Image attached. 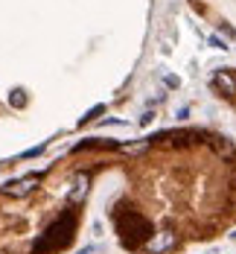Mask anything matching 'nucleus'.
I'll return each instance as SVG.
<instances>
[{"instance_id": "5", "label": "nucleus", "mask_w": 236, "mask_h": 254, "mask_svg": "<svg viewBox=\"0 0 236 254\" xmlns=\"http://www.w3.org/2000/svg\"><path fill=\"white\" fill-rule=\"evenodd\" d=\"M213 85L219 88V91H225V94H236V79L231 73H216L213 76Z\"/></svg>"}, {"instance_id": "6", "label": "nucleus", "mask_w": 236, "mask_h": 254, "mask_svg": "<svg viewBox=\"0 0 236 254\" xmlns=\"http://www.w3.org/2000/svg\"><path fill=\"white\" fill-rule=\"evenodd\" d=\"M99 111H102V105H96V108H91V111H88V114H85V117H82L79 123H88V120H94V117H96Z\"/></svg>"}, {"instance_id": "3", "label": "nucleus", "mask_w": 236, "mask_h": 254, "mask_svg": "<svg viewBox=\"0 0 236 254\" xmlns=\"http://www.w3.org/2000/svg\"><path fill=\"white\" fill-rule=\"evenodd\" d=\"M38 184V176H26V178H21V181H15V184H6L3 190L9 193V196H15V199H21V196H26L32 187Z\"/></svg>"}, {"instance_id": "4", "label": "nucleus", "mask_w": 236, "mask_h": 254, "mask_svg": "<svg viewBox=\"0 0 236 254\" xmlns=\"http://www.w3.org/2000/svg\"><path fill=\"white\" fill-rule=\"evenodd\" d=\"M172 246H175V234H157V237H152L146 243V249L152 254H163V252H169Z\"/></svg>"}, {"instance_id": "2", "label": "nucleus", "mask_w": 236, "mask_h": 254, "mask_svg": "<svg viewBox=\"0 0 236 254\" xmlns=\"http://www.w3.org/2000/svg\"><path fill=\"white\" fill-rule=\"evenodd\" d=\"M120 231H123V243L126 246H140L143 240H149V237H155L152 234V225L140 216V213H129V216H120Z\"/></svg>"}, {"instance_id": "7", "label": "nucleus", "mask_w": 236, "mask_h": 254, "mask_svg": "<svg viewBox=\"0 0 236 254\" xmlns=\"http://www.w3.org/2000/svg\"><path fill=\"white\" fill-rule=\"evenodd\" d=\"M91 252H94V249H91V246H85V249H79L76 254H91Z\"/></svg>"}, {"instance_id": "1", "label": "nucleus", "mask_w": 236, "mask_h": 254, "mask_svg": "<svg viewBox=\"0 0 236 254\" xmlns=\"http://www.w3.org/2000/svg\"><path fill=\"white\" fill-rule=\"evenodd\" d=\"M76 225V219H73V213H64L58 222H52L50 228L41 234V240L35 243V249L32 254H47V252H55L58 246H64L67 240H70V231Z\"/></svg>"}]
</instances>
